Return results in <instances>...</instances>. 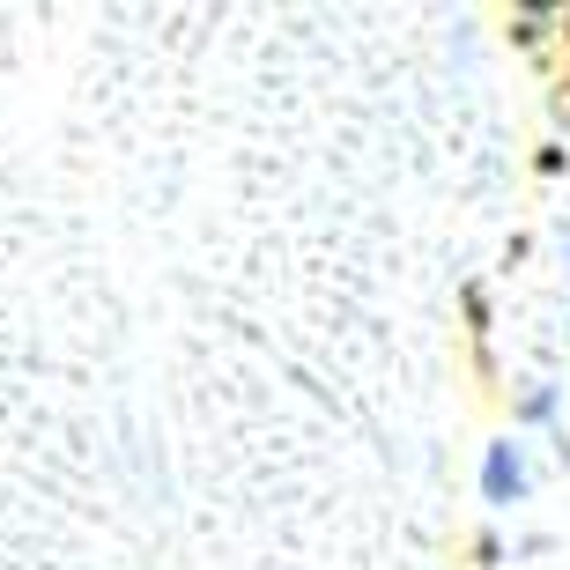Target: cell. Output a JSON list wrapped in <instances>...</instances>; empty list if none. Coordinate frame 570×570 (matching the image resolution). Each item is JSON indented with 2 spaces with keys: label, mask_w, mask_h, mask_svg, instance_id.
<instances>
[{
  "label": "cell",
  "mask_w": 570,
  "mask_h": 570,
  "mask_svg": "<svg viewBox=\"0 0 570 570\" xmlns=\"http://www.w3.org/2000/svg\"><path fill=\"white\" fill-rule=\"evenodd\" d=\"M504 482L519 489V482H527V466H519V452H511V444H497V452H489V497H504Z\"/></svg>",
  "instance_id": "obj_1"
}]
</instances>
